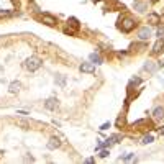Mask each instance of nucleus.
Returning a JSON list of instances; mask_svg holds the SVG:
<instances>
[{"mask_svg":"<svg viewBox=\"0 0 164 164\" xmlns=\"http://www.w3.org/2000/svg\"><path fill=\"white\" fill-rule=\"evenodd\" d=\"M20 89H21V84L18 80H13L10 85H8V90H10V94H18L20 92Z\"/></svg>","mask_w":164,"mask_h":164,"instance_id":"10","label":"nucleus"},{"mask_svg":"<svg viewBox=\"0 0 164 164\" xmlns=\"http://www.w3.org/2000/svg\"><path fill=\"white\" fill-rule=\"evenodd\" d=\"M92 2H95V3H97V2H100V0H92Z\"/></svg>","mask_w":164,"mask_h":164,"instance_id":"29","label":"nucleus"},{"mask_svg":"<svg viewBox=\"0 0 164 164\" xmlns=\"http://www.w3.org/2000/svg\"><path fill=\"white\" fill-rule=\"evenodd\" d=\"M138 38L141 41H146V40H149L151 38V28H148V26H141L138 30Z\"/></svg>","mask_w":164,"mask_h":164,"instance_id":"3","label":"nucleus"},{"mask_svg":"<svg viewBox=\"0 0 164 164\" xmlns=\"http://www.w3.org/2000/svg\"><path fill=\"white\" fill-rule=\"evenodd\" d=\"M41 20L43 23H46V25H49V26H56L57 25V20L54 17H51V15H48V13H45V15L41 17Z\"/></svg>","mask_w":164,"mask_h":164,"instance_id":"6","label":"nucleus"},{"mask_svg":"<svg viewBox=\"0 0 164 164\" xmlns=\"http://www.w3.org/2000/svg\"><path fill=\"white\" fill-rule=\"evenodd\" d=\"M118 161H136V156H135L133 153H128L127 156H123V158H120Z\"/></svg>","mask_w":164,"mask_h":164,"instance_id":"16","label":"nucleus"},{"mask_svg":"<svg viewBox=\"0 0 164 164\" xmlns=\"http://www.w3.org/2000/svg\"><path fill=\"white\" fill-rule=\"evenodd\" d=\"M67 26H72L74 30H79V20L77 18H74V17H71V18H67Z\"/></svg>","mask_w":164,"mask_h":164,"instance_id":"14","label":"nucleus"},{"mask_svg":"<svg viewBox=\"0 0 164 164\" xmlns=\"http://www.w3.org/2000/svg\"><path fill=\"white\" fill-rule=\"evenodd\" d=\"M17 125H20V127H23L25 130H28V128H30V125H28V123L25 122V120H17Z\"/></svg>","mask_w":164,"mask_h":164,"instance_id":"19","label":"nucleus"},{"mask_svg":"<svg viewBox=\"0 0 164 164\" xmlns=\"http://www.w3.org/2000/svg\"><path fill=\"white\" fill-rule=\"evenodd\" d=\"M41 64H43V62H41V59H40V57H36V56H31V57H28V59L25 61V64H23V66H25V69H26V71H30V72H35V71H38V69H40V67H41Z\"/></svg>","mask_w":164,"mask_h":164,"instance_id":"1","label":"nucleus"},{"mask_svg":"<svg viewBox=\"0 0 164 164\" xmlns=\"http://www.w3.org/2000/svg\"><path fill=\"white\" fill-rule=\"evenodd\" d=\"M120 23H122V25H120V28H122V31H125V33L133 31V30H135V26H136V21H135L131 17H125Z\"/></svg>","mask_w":164,"mask_h":164,"instance_id":"2","label":"nucleus"},{"mask_svg":"<svg viewBox=\"0 0 164 164\" xmlns=\"http://www.w3.org/2000/svg\"><path fill=\"white\" fill-rule=\"evenodd\" d=\"M90 62H94V64H102L103 59H102L100 54H97V53H92V54H90Z\"/></svg>","mask_w":164,"mask_h":164,"instance_id":"15","label":"nucleus"},{"mask_svg":"<svg viewBox=\"0 0 164 164\" xmlns=\"http://www.w3.org/2000/svg\"><path fill=\"white\" fill-rule=\"evenodd\" d=\"M123 123H125V115H123V117H118V120H117V125H118V127H122Z\"/></svg>","mask_w":164,"mask_h":164,"instance_id":"21","label":"nucleus"},{"mask_svg":"<svg viewBox=\"0 0 164 164\" xmlns=\"http://www.w3.org/2000/svg\"><path fill=\"white\" fill-rule=\"evenodd\" d=\"M135 10L139 13H144L148 10V2H141V0H136L135 2Z\"/></svg>","mask_w":164,"mask_h":164,"instance_id":"7","label":"nucleus"},{"mask_svg":"<svg viewBox=\"0 0 164 164\" xmlns=\"http://www.w3.org/2000/svg\"><path fill=\"white\" fill-rule=\"evenodd\" d=\"M110 128V123H103L102 127H100V130H102V131H105V130H108Z\"/></svg>","mask_w":164,"mask_h":164,"instance_id":"25","label":"nucleus"},{"mask_svg":"<svg viewBox=\"0 0 164 164\" xmlns=\"http://www.w3.org/2000/svg\"><path fill=\"white\" fill-rule=\"evenodd\" d=\"M64 33H67V35H74V33H76V30H71V28L67 26V28H64Z\"/></svg>","mask_w":164,"mask_h":164,"instance_id":"23","label":"nucleus"},{"mask_svg":"<svg viewBox=\"0 0 164 164\" xmlns=\"http://www.w3.org/2000/svg\"><path fill=\"white\" fill-rule=\"evenodd\" d=\"M153 141H154L153 135H146V136L141 139V143H143V144H149V143H153Z\"/></svg>","mask_w":164,"mask_h":164,"instance_id":"18","label":"nucleus"},{"mask_svg":"<svg viewBox=\"0 0 164 164\" xmlns=\"http://www.w3.org/2000/svg\"><path fill=\"white\" fill-rule=\"evenodd\" d=\"M79 71L85 72V74H94L95 72V64L94 62H82V64L79 66Z\"/></svg>","mask_w":164,"mask_h":164,"instance_id":"4","label":"nucleus"},{"mask_svg":"<svg viewBox=\"0 0 164 164\" xmlns=\"http://www.w3.org/2000/svg\"><path fill=\"white\" fill-rule=\"evenodd\" d=\"M99 156H100V158H107V156H108V151H107V149H102Z\"/></svg>","mask_w":164,"mask_h":164,"instance_id":"22","label":"nucleus"},{"mask_svg":"<svg viewBox=\"0 0 164 164\" xmlns=\"http://www.w3.org/2000/svg\"><path fill=\"white\" fill-rule=\"evenodd\" d=\"M85 162H87V164H92V162H94V158H89V159H85Z\"/></svg>","mask_w":164,"mask_h":164,"instance_id":"27","label":"nucleus"},{"mask_svg":"<svg viewBox=\"0 0 164 164\" xmlns=\"http://www.w3.org/2000/svg\"><path fill=\"white\" fill-rule=\"evenodd\" d=\"M161 23H164V15L161 17Z\"/></svg>","mask_w":164,"mask_h":164,"instance_id":"28","label":"nucleus"},{"mask_svg":"<svg viewBox=\"0 0 164 164\" xmlns=\"http://www.w3.org/2000/svg\"><path fill=\"white\" fill-rule=\"evenodd\" d=\"M61 146V141L57 138H51L49 141H48V149H57Z\"/></svg>","mask_w":164,"mask_h":164,"instance_id":"13","label":"nucleus"},{"mask_svg":"<svg viewBox=\"0 0 164 164\" xmlns=\"http://www.w3.org/2000/svg\"><path fill=\"white\" fill-rule=\"evenodd\" d=\"M139 82H141V79H139V77H133V79H131V82H130V85H136V84H139Z\"/></svg>","mask_w":164,"mask_h":164,"instance_id":"20","label":"nucleus"},{"mask_svg":"<svg viewBox=\"0 0 164 164\" xmlns=\"http://www.w3.org/2000/svg\"><path fill=\"white\" fill-rule=\"evenodd\" d=\"M162 51H164V40H161V38H159V40L154 43L151 53H153V54H159V53H162Z\"/></svg>","mask_w":164,"mask_h":164,"instance_id":"5","label":"nucleus"},{"mask_svg":"<svg viewBox=\"0 0 164 164\" xmlns=\"http://www.w3.org/2000/svg\"><path fill=\"white\" fill-rule=\"evenodd\" d=\"M56 84L61 85V87H64V85H66V77L64 76H57L56 77Z\"/></svg>","mask_w":164,"mask_h":164,"instance_id":"17","label":"nucleus"},{"mask_svg":"<svg viewBox=\"0 0 164 164\" xmlns=\"http://www.w3.org/2000/svg\"><path fill=\"white\" fill-rule=\"evenodd\" d=\"M45 107H46L48 110H56V107H57V99H56V97L48 99L46 102H45Z\"/></svg>","mask_w":164,"mask_h":164,"instance_id":"8","label":"nucleus"},{"mask_svg":"<svg viewBox=\"0 0 164 164\" xmlns=\"http://www.w3.org/2000/svg\"><path fill=\"white\" fill-rule=\"evenodd\" d=\"M148 21L153 23V25H158V23H161V15H158V13H149Z\"/></svg>","mask_w":164,"mask_h":164,"instance_id":"12","label":"nucleus"},{"mask_svg":"<svg viewBox=\"0 0 164 164\" xmlns=\"http://www.w3.org/2000/svg\"><path fill=\"white\" fill-rule=\"evenodd\" d=\"M8 15H10L8 10H0V17H8Z\"/></svg>","mask_w":164,"mask_h":164,"instance_id":"24","label":"nucleus"},{"mask_svg":"<svg viewBox=\"0 0 164 164\" xmlns=\"http://www.w3.org/2000/svg\"><path fill=\"white\" fill-rule=\"evenodd\" d=\"M158 67H159V66H158L154 61H146V62H144V67H143V69L148 71V72H156Z\"/></svg>","mask_w":164,"mask_h":164,"instance_id":"9","label":"nucleus"},{"mask_svg":"<svg viewBox=\"0 0 164 164\" xmlns=\"http://www.w3.org/2000/svg\"><path fill=\"white\" fill-rule=\"evenodd\" d=\"M158 36H164V28H161V26L158 28Z\"/></svg>","mask_w":164,"mask_h":164,"instance_id":"26","label":"nucleus"},{"mask_svg":"<svg viewBox=\"0 0 164 164\" xmlns=\"http://www.w3.org/2000/svg\"><path fill=\"white\" fill-rule=\"evenodd\" d=\"M153 118L154 120H162L164 118V108L162 107H156L153 110Z\"/></svg>","mask_w":164,"mask_h":164,"instance_id":"11","label":"nucleus"}]
</instances>
